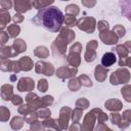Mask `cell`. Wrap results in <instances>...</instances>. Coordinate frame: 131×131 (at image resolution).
Wrapping results in <instances>:
<instances>
[{"mask_svg": "<svg viewBox=\"0 0 131 131\" xmlns=\"http://www.w3.org/2000/svg\"><path fill=\"white\" fill-rule=\"evenodd\" d=\"M32 21L37 26L43 27L47 31L58 32L64 21V16L57 7L48 6L40 9L32 18Z\"/></svg>", "mask_w": 131, "mask_h": 131, "instance_id": "1", "label": "cell"}, {"mask_svg": "<svg viewBox=\"0 0 131 131\" xmlns=\"http://www.w3.org/2000/svg\"><path fill=\"white\" fill-rule=\"evenodd\" d=\"M112 85H118V84H126L130 81V73L127 69L121 68L118 69L116 72H114L111 75L110 78Z\"/></svg>", "mask_w": 131, "mask_h": 131, "instance_id": "2", "label": "cell"}, {"mask_svg": "<svg viewBox=\"0 0 131 131\" xmlns=\"http://www.w3.org/2000/svg\"><path fill=\"white\" fill-rule=\"evenodd\" d=\"M95 25H96L95 18L90 17V16L82 17V18H80V19L77 21V27H78L80 30H82V31H84V32H86V33H88V34H91V33L94 32V30H95Z\"/></svg>", "mask_w": 131, "mask_h": 131, "instance_id": "3", "label": "cell"}, {"mask_svg": "<svg viewBox=\"0 0 131 131\" xmlns=\"http://www.w3.org/2000/svg\"><path fill=\"white\" fill-rule=\"evenodd\" d=\"M99 37L101 41L106 45H114L118 42V39H119V37L116 35L114 31H108V30L101 31L99 33Z\"/></svg>", "mask_w": 131, "mask_h": 131, "instance_id": "4", "label": "cell"}, {"mask_svg": "<svg viewBox=\"0 0 131 131\" xmlns=\"http://www.w3.org/2000/svg\"><path fill=\"white\" fill-rule=\"evenodd\" d=\"M35 71L37 74H43L46 76H51L54 73V68L49 62L38 61L35 66Z\"/></svg>", "mask_w": 131, "mask_h": 131, "instance_id": "5", "label": "cell"}, {"mask_svg": "<svg viewBox=\"0 0 131 131\" xmlns=\"http://www.w3.org/2000/svg\"><path fill=\"white\" fill-rule=\"evenodd\" d=\"M96 48H97V42L95 40H92L90 41L88 44H87V47H86V52H85V60L87 62H92L93 60H95L96 58Z\"/></svg>", "mask_w": 131, "mask_h": 131, "instance_id": "6", "label": "cell"}, {"mask_svg": "<svg viewBox=\"0 0 131 131\" xmlns=\"http://www.w3.org/2000/svg\"><path fill=\"white\" fill-rule=\"evenodd\" d=\"M26 101L28 102V106L30 107L31 112L36 111V110H38L40 107H43L41 99L35 93H29L27 95V97H26Z\"/></svg>", "mask_w": 131, "mask_h": 131, "instance_id": "7", "label": "cell"}, {"mask_svg": "<svg viewBox=\"0 0 131 131\" xmlns=\"http://www.w3.org/2000/svg\"><path fill=\"white\" fill-rule=\"evenodd\" d=\"M71 108L69 106H63L60 110V116H59V120L58 123L60 124V129H67L68 128V123L71 117Z\"/></svg>", "mask_w": 131, "mask_h": 131, "instance_id": "8", "label": "cell"}, {"mask_svg": "<svg viewBox=\"0 0 131 131\" xmlns=\"http://www.w3.org/2000/svg\"><path fill=\"white\" fill-rule=\"evenodd\" d=\"M35 87L34 80L31 78H20L17 83V89L19 91H32Z\"/></svg>", "mask_w": 131, "mask_h": 131, "instance_id": "9", "label": "cell"}, {"mask_svg": "<svg viewBox=\"0 0 131 131\" xmlns=\"http://www.w3.org/2000/svg\"><path fill=\"white\" fill-rule=\"evenodd\" d=\"M32 2L30 0H14V9L18 13H24L32 8Z\"/></svg>", "mask_w": 131, "mask_h": 131, "instance_id": "10", "label": "cell"}, {"mask_svg": "<svg viewBox=\"0 0 131 131\" xmlns=\"http://www.w3.org/2000/svg\"><path fill=\"white\" fill-rule=\"evenodd\" d=\"M77 74V68L70 69L68 67H61L56 71V76L60 79H68L71 77H74Z\"/></svg>", "mask_w": 131, "mask_h": 131, "instance_id": "11", "label": "cell"}, {"mask_svg": "<svg viewBox=\"0 0 131 131\" xmlns=\"http://www.w3.org/2000/svg\"><path fill=\"white\" fill-rule=\"evenodd\" d=\"M116 52L119 54V57H120V60H119V66L121 67H124L126 66V60H127V57H128V53H129V50L128 48L121 44V45H118L116 48Z\"/></svg>", "mask_w": 131, "mask_h": 131, "instance_id": "12", "label": "cell"}, {"mask_svg": "<svg viewBox=\"0 0 131 131\" xmlns=\"http://www.w3.org/2000/svg\"><path fill=\"white\" fill-rule=\"evenodd\" d=\"M11 47H12V56H16L17 54H19V53H21V52L27 50V44L21 39L14 40V42H13Z\"/></svg>", "mask_w": 131, "mask_h": 131, "instance_id": "13", "label": "cell"}, {"mask_svg": "<svg viewBox=\"0 0 131 131\" xmlns=\"http://www.w3.org/2000/svg\"><path fill=\"white\" fill-rule=\"evenodd\" d=\"M81 55H80V52H76V51H70L68 57H67V60L69 62L70 66H72L73 68H78L79 64H80V61H81Z\"/></svg>", "mask_w": 131, "mask_h": 131, "instance_id": "14", "label": "cell"}, {"mask_svg": "<svg viewBox=\"0 0 131 131\" xmlns=\"http://www.w3.org/2000/svg\"><path fill=\"white\" fill-rule=\"evenodd\" d=\"M117 60V56L114 52H106L103 54L102 58H101V64L105 68H108L111 66H113Z\"/></svg>", "mask_w": 131, "mask_h": 131, "instance_id": "15", "label": "cell"}, {"mask_svg": "<svg viewBox=\"0 0 131 131\" xmlns=\"http://www.w3.org/2000/svg\"><path fill=\"white\" fill-rule=\"evenodd\" d=\"M107 72H108L107 68L103 67L102 64H101V66L98 64V66L95 68V74H94L95 79H96L98 82H103V81L106 79Z\"/></svg>", "mask_w": 131, "mask_h": 131, "instance_id": "16", "label": "cell"}, {"mask_svg": "<svg viewBox=\"0 0 131 131\" xmlns=\"http://www.w3.org/2000/svg\"><path fill=\"white\" fill-rule=\"evenodd\" d=\"M12 86L8 84H4L1 87V97L3 100H11L13 97V92H12Z\"/></svg>", "mask_w": 131, "mask_h": 131, "instance_id": "17", "label": "cell"}, {"mask_svg": "<svg viewBox=\"0 0 131 131\" xmlns=\"http://www.w3.org/2000/svg\"><path fill=\"white\" fill-rule=\"evenodd\" d=\"M58 36H60L62 39H64V40L68 42V43H71V42H72V41L75 39V37H76L75 32H73L72 30L67 29V28H62Z\"/></svg>", "mask_w": 131, "mask_h": 131, "instance_id": "18", "label": "cell"}, {"mask_svg": "<svg viewBox=\"0 0 131 131\" xmlns=\"http://www.w3.org/2000/svg\"><path fill=\"white\" fill-rule=\"evenodd\" d=\"M18 63L23 71H30L33 69V61L29 56L20 57L18 60Z\"/></svg>", "mask_w": 131, "mask_h": 131, "instance_id": "19", "label": "cell"}, {"mask_svg": "<svg viewBox=\"0 0 131 131\" xmlns=\"http://www.w3.org/2000/svg\"><path fill=\"white\" fill-rule=\"evenodd\" d=\"M20 67L18 61H12V60H6V68H4L2 71H7V72H11V73H18L20 71Z\"/></svg>", "mask_w": 131, "mask_h": 131, "instance_id": "20", "label": "cell"}, {"mask_svg": "<svg viewBox=\"0 0 131 131\" xmlns=\"http://www.w3.org/2000/svg\"><path fill=\"white\" fill-rule=\"evenodd\" d=\"M105 107L110 111H120L122 108V102L118 99H108L105 101Z\"/></svg>", "mask_w": 131, "mask_h": 131, "instance_id": "21", "label": "cell"}, {"mask_svg": "<svg viewBox=\"0 0 131 131\" xmlns=\"http://www.w3.org/2000/svg\"><path fill=\"white\" fill-rule=\"evenodd\" d=\"M10 15H9V12H7L6 10L4 9H1L0 11V27H1V30H3L7 24L10 21Z\"/></svg>", "mask_w": 131, "mask_h": 131, "instance_id": "22", "label": "cell"}, {"mask_svg": "<svg viewBox=\"0 0 131 131\" xmlns=\"http://www.w3.org/2000/svg\"><path fill=\"white\" fill-rule=\"evenodd\" d=\"M53 2H54V0H33L32 5H33V7L37 8V9H42V8L48 7Z\"/></svg>", "mask_w": 131, "mask_h": 131, "instance_id": "23", "label": "cell"}, {"mask_svg": "<svg viewBox=\"0 0 131 131\" xmlns=\"http://www.w3.org/2000/svg\"><path fill=\"white\" fill-rule=\"evenodd\" d=\"M34 54L40 58H46L49 55V50L45 46H38L34 50Z\"/></svg>", "mask_w": 131, "mask_h": 131, "instance_id": "24", "label": "cell"}, {"mask_svg": "<svg viewBox=\"0 0 131 131\" xmlns=\"http://www.w3.org/2000/svg\"><path fill=\"white\" fill-rule=\"evenodd\" d=\"M0 56H1V60H6V59H8V57H13L12 56V47L3 46L0 51Z\"/></svg>", "mask_w": 131, "mask_h": 131, "instance_id": "25", "label": "cell"}, {"mask_svg": "<svg viewBox=\"0 0 131 131\" xmlns=\"http://www.w3.org/2000/svg\"><path fill=\"white\" fill-rule=\"evenodd\" d=\"M20 32V28L17 25H10L7 27V33L11 38H15Z\"/></svg>", "mask_w": 131, "mask_h": 131, "instance_id": "26", "label": "cell"}, {"mask_svg": "<svg viewBox=\"0 0 131 131\" xmlns=\"http://www.w3.org/2000/svg\"><path fill=\"white\" fill-rule=\"evenodd\" d=\"M121 93L126 101L131 102V85H126L121 89Z\"/></svg>", "mask_w": 131, "mask_h": 131, "instance_id": "27", "label": "cell"}, {"mask_svg": "<svg viewBox=\"0 0 131 131\" xmlns=\"http://www.w3.org/2000/svg\"><path fill=\"white\" fill-rule=\"evenodd\" d=\"M68 86H69V89H70V90H72V91H77V90H79V88H80V86H81V83H80V81H79L78 78H72V79L70 80Z\"/></svg>", "mask_w": 131, "mask_h": 131, "instance_id": "28", "label": "cell"}, {"mask_svg": "<svg viewBox=\"0 0 131 131\" xmlns=\"http://www.w3.org/2000/svg\"><path fill=\"white\" fill-rule=\"evenodd\" d=\"M80 9L76 4H70L66 7V13L70 15H77L79 13Z\"/></svg>", "mask_w": 131, "mask_h": 131, "instance_id": "29", "label": "cell"}, {"mask_svg": "<svg viewBox=\"0 0 131 131\" xmlns=\"http://www.w3.org/2000/svg\"><path fill=\"white\" fill-rule=\"evenodd\" d=\"M92 112L97 114L96 117H97V119H98V123H99V124H103V122H105V121L107 120V116H106L101 110H99V108H94V110H92Z\"/></svg>", "mask_w": 131, "mask_h": 131, "instance_id": "30", "label": "cell"}, {"mask_svg": "<svg viewBox=\"0 0 131 131\" xmlns=\"http://www.w3.org/2000/svg\"><path fill=\"white\" fill-rule=\"evenodd\" d=\"M25 120V119H24ZM24 120L20 118V117H14L12 120H11V123H10V126L12 129H19L21 126H23V122Z\"/></svg>", "mask_w": 131, "mask_h": 131, "instance_id": "31", "label": "cell"}, {"mask_svg": "<svg viewBox=\"0 0 131 131\" xmlns=\"http://www.w3.org/2000/svg\"><path fill=\"white\" fill-rule=\"evenodd\" d=\"M77 19L75 17V15H70V14H67L66 17H64V24L67 27H74V26H77Z\"/></svg>", "mask_w": 131, "mask_h": 131, "instance_id": "32", "label": "cell"}, {"mask_svg": "<svg viewBox=\"0 0 131 131\" xmlns=\"http://www.w3.org/2000/svg\"><path fill=\"white\" fill-rule=\"evenodd\" d=\"M78 79H79L81 85L86 86V87H91L92 86V82H91V80H90V78L88 76H86V75H80L78 77Z\"/></svg>", "mask_w": 131, "mask_h": 131, "instance_id": "33", "label": "cell"}, {"mask_svg": "<svg viewBox=\"0 0 131 131\" xmlns=\"http://www.w3.org/2000/svg\"><path fill=\"white\" fill-rule=\"evenodd\" d=\"M50 110L49 108H47L46 106H43V107H41L38 112H37V115H38V117H40V118H43V119H46V118H48V117H50Z\"/></svg>", "mask_w": 131, "mask_h": 131, "instance_id": "34", "label": "cell"}, {"mask_svg": "<svg viewBox=\"0 0 131 131\" xmlns=\"http://www.w3.org/2000/svg\"><path fill=\"white\" fill-rule=\"evenodd\" d=\"M113 31L116 33V35L119 37V38H121V37H123L124 35H125V28L123 27V26H121V25H117V26H115L114 27V29H113Z\"/></svg>", "mask_w": 131, "mask_h": 131, "instance_id": "35", "label": "cell"}, {"mask_svg": "<svg viewBox=\"0 0 131 131\" xmlns=\"http://www.w3.org/2000/svg\"><path fill=\"white\" fill-rule=\"evenodd\" d=\"M88 105H89V102H88V100L87 99H85V98H79L78 100H77V102H76V106L77 107H79V108H81V110H84V108H87L88 107Z\"/></svg>", "mask_w": 131, "mask_h": 131, "instance_id": "36", "label": "cell"}, {"mask_svg": "<svg viewBox=\"0 0 131 131\" xmlns=\"http://www.w3.org/2000/svg\"><path fill=\"white\" fill-rule=\"evenodd\" d=\"M130 122H131V111L130 110H127V111H125L123 113L121 123H126V125L128 126Z\"/></svg>", "mask_w": 131, "mask_h": 131, "instance_id": "37", "label": "cell"}, {"mask_svg": "<svg viewBox=\"0 0 131 131\" xmlns=\"http://www.w3.org/2000/svg\"><path fill=\"white\" fill-rule=\"evenodd\" d=\"M81 117H82V110L79 108V107L75 108V110L73 111V116H72L73 121H74L75 123H78L79 120L81 119Z\"/></svg>", "mask_w": 131, "mask_h": 131, "instance_id": "38", "label": "cell"}, {"mask_svg": "<svg viewBox=\"0 0 131 131\" xmlns=\"http://www.w3.org/2000/svg\"><path fill=\"white\" fill-rule=\"evenodd\" d=\"M47 88H48V83H47V81H46L45 79L39 80V82H38V90H39L40 92H45V91L47 90Z\"/></svg>", "mask_w": 131, "mask_h": 131, "instance_id": "39", "label": "cell"}, {"mask_svg": "<svg viewBox=\"0 0 131 131\" xmlns=\"http://www.w3.org/2000/svg\"><path fill=\"white\" fill-rule=\"evenodd\" d=\"M0 113H1V116H0L1 121H6V120H8V118H9V116H10V113H9V111H8L5 106H1V107H0Z\"/></svg>", "mask_w": 131, "mask_h": 131, "instance_id": "40", "label": "cell"}, {"mask_svg": "<svg viewBox=\"0 0 131 131\" xmlns=\"http://www.w3.org/2000/svg\"><path fill=\"white\" fill-rule=\"evenodd\" d=\"M41 102H42L43 106H48V105L53 103V97L50 96V95H46V96L41 98Z\"/></svg>", "mask_w": 131, "mask_h": 131, "instance_id": "41", "label": "cell"}, {"mask_svg": "<svg viewBox=\"0 0 131 131\" xmlns=\"http://www.w3.org/2000/svg\"><path fill=\"white\" fill-rule=\"evenodd\" d=\"M111 121H112V123L113 124H116V125H118L119 126V124L121 123V121H122V117L119 115V114H115V113H113L112 115H111Z\"/></svg>", "mask_w": 131, "mask_h": 131, "instance_id": "42", "label": "cell"}, {"mask_svg": "<svg viewBox=\"0 0 131 131\" xmlns=\"http://www.w3.org/2000/svg\"><path fill=\"white\" fill-rule=\"evenodd\" d=\"M38 118V115L37 114H34V113H30V114H27L26 117H25V121L29 124L33 123V121H36Z\"/></svg>", "mask_w": 131, "mask_h": 131, "instance_id": "43", "label": "cell"}, {"mask_svg": "<svg viewBox=\"0 0 131 131\" xmlns=\"http://www.w3.org/2000/svg\"><path fill=\"white\" fill-rule=\"evenodd\" d=\"M1 9H4V10H6V9H9V8H11V6H12V1L11 0H1Z\"/></svg>", "mask_w": 131, "mask_h": 131, "instance_id": "44", "label": "cell"}, {"mask_svg": "<svg viewBox=\"0 0 131 131\" xmlns=\"http://www.w3.org/2000/svg\"><path fill=\"white\" fill-rule=\"evenodd\" d=\"M9 35H8V33H6V32H4V31H2L1 32V35H0V41H1V45H4L7 41H8V39H9Z\"/></svg>", "mask_w": 131, "mask_h": 131, "instance_id": "45", "label": "cell"}, {"mask_svg": "<svg viewBox=\"0 0 131 131\" xmlns=\"http://www.w3.org/2000/svg\"><path fill=\"white\" fill-rule=\"evenodd\" d=\"M31 112V110H30V107L28 106V104L27 105H25V104H23V105H20L19 107H18V113L20 114V115H27V114H29Z\"/></svg>", "mask_w": 131, "mask_h": 131, "instance_id": "46", "label": "cell"}, {"mask_svg": "<svg viewBox=\"0 0 131 131\" xmlns=\"http://www.w3.org/2000/svg\"><path fill=\"white\" fill-rule=\"evenodd\" d=\"M98 30H99V32L104 31V30H108V24L105 20L98 21Z\"/></svg>", "mask_w": 131, "mask_h": 131, "instance_id": "47", "label": "cell"}, {"mask_svg": "<svg viewBox=\"0 0 131 131\" xmlns=\"http://www.w3.org/2000/svg\"><path fill=\"white\" fill-rule=\"evenodd\" d=\"M11 102L14 104V105H18V104H21L23 103V98L18 95H13V97L11 98Z\"/></svg>", "mask_w": 131, "mask_h": 131, "instance_id": "48", "label": "cell"}, {"mask_svg": "<svg viewBox=\"0 0 131 131\" xmlns=\"http://www.w3.org/2000/svg\"><path fill=\"white\" fill-rule=\"evenodd\" d=\"M82 4L86 7H93L96 4V0H82Z\"/></svg>", "mask_w": 131, "mask_h": 131, "instance_id": "49", "label": "cell"}, {"mask_svg": "<svg viewBox=\"0 0 131 131\" xmlns=\"http://www.w3.org/2000/svg\"><path fill=\"white\" fill-rule=\"evenodd\" d=\"M24 20V16L20 14V13H15V15L13 16V21L14 23H16V24H18V23H21Z\"/></svg>", "mask_w": 131, "mask_h": 131, "instance_id": "50", "label": "cell"}, {"mask_svg": "<svg viewBox=\"0 0 131 131\" xmlns=\"http://www.w3.org/2000/svg\"><path fill=\"white\" fill-rule=\"evenodd\" d=\"M124 45H125V46L128 48V50H129V51H131V41H127V42H126Z\"/></svg>", "mask_w": 131, "mask_h": 131, "instance_id": "51", "label": "cell"}, {"mask_svg": "<svg viewBox=\"0 0 131 131\" xmlns=\"http://www.w3.org/2000/svg\"><path fill=\"white\" fill-rule=\"evenodd\" d=\"M126 66H128L129 68H131V56H128V57H127V60H126Z\"/></svg>", "mask_w": 131, "mask_h": 131, "instance_id": "52", "label": "cell"}, {"mask_svg": "<svg viewBox=\"0 0 131 131\" xmlns=\"http://www.w3.org/2000/svg\"><path fill=\"white\" fill-rule=\"evenodd\" d=\"M124 14H125V15H127V17H128V18L131 20V11H130V12H125Z\"/></svg>", "mask_w": 131, "mask_h": 131, "instance_id": "53", "label": "cell"}, {"mask_svg": "<svg viewBox=\"0 0 131 131\" xmlns=\"http://www.w3.org/2000/svg\"><path fill=\"white\" fill-rule=\"evenodd\" d=\"M10 80H12V81H13V80H15V75H14V74H13V75H11Z\"/></svg>", "mask_w": 131, "mask_h": 131, "instance_id": "54", "label": "cell"}, {"mask_svg": "<svg viewBox=\"0 0 131 131\" xmlns=\"http://www.w3.org/2000/svg\"><path fill=\"white\" fill-rule=\"evenodd\" d=\"M61 1H68V0H61Z\"/></svg>", "mask_w": 131, "mask_h": 131, "instance_id": "55", "label": "cell"}]
</instances>
